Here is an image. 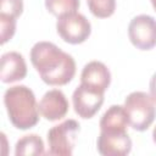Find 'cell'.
<instances>
[{
  "label": "cell",
  "instance_id": "obj_1",
  "mask_svg": "<svg viewBox=\"0 0 156 156\" xmlns=\"http://www.w3.org/2000/svg\"><path fill=\"white\" fill-rule=\"evenodd\" d=\"M30 62L49 85H66L76 74L74 58L50 41H38L30 49Z\"/></svg>",
  "mask_w": 156,
  "mask_h": 156
},
{
  "label": "cell",
  "instance_id": "obj_2",
  "mask_svg": "<svg viewBox=\"0 0 156 156\" xmlns=\"http://www.w3.org/2000/svg\"><path fill=\"white\" fill-rule=\"evenodd\" d=\"M4 105L13 127L27 130L39 122V104L33 90L26 85L10 87L4 94Z\"/></svg>",
  "mask_w": 156,
  "mask_h": 156
},
{
  "label": "cell",
  "instance_id": "obj_3",
  "mask_svg": "<svg viewBox=\"0 0 156 156\" xmlns=\"http://www.w3.org/2000/svg\"><path fill=\"white\" fill-rule=\"evenodd\" d=\"M129 126L138 132L146 130L156 117V107L152 98L145 91H133L124 100Z\"/></svg>",
  "mask_w": 156,
  "mask_h": 156
},
{
  "label": "cell",
  "instance_id": "obj_4",
  "mask_svg": "<svg viewBox=\"0 0 156 156\" xmlns=\"http://www.w3.org/2000/svg\"><path fill=\"white\" fill-rule=\"evenodd\" d=\"M80 126L76 119H66L48 132V155L71 156Z\"/></svg>",
  "mask_w": 156,
  "mask_h": 156
},
{
  "label": "cell",
  "instance_id": "obj_5",
  "mask_svg": "<svg viewBox=\"0 0 156 156\" xmlns=\"http://www.w3.org/2000/svg\"><path fill=\"white\" fill-rule=\"evenodd\" d=\"M56 30L63 41L76 45L84 43L89 38L91 24L84 15L72 12L57 17Z\"/></svg>",
  "mask_w": 156,
  "mask_h": 156
},
{
  "label": "cell",
  "instance_id": "obj_6",
  "mask_svg": "<svg viewBox=\"0 0 156 156\" xmlns=\"http://www.w3.org/2000/svg\"><path fill=\"white\" fill-rule=\"evenodd\" d=\"M128 38L139 50H151L156 46V20L149 15L135 16L128 26Z\"/></svg>",
  "mask_w": 156,
  "mask_h": 156
},
{
  "label": "cell",
  "instance_id": "obj_7",
  "mask_svg": "<svg viewBox=\"0 0 156 156\" xmlns=\"http://www.w3.org/2000/svg\"><path fill=\"white\" fill-rule=\"evenodd\" d=\"M72 102H73L74 112L79 117L88 119L94 117L95 113L102 106L104 93L80 83L73 91Z\"/></svg>",
  "mask_w": 156,
  "mask_h": 156
},
{
  "label": "cell",
  "instance_id": "obj_8",
  "mask_svg": "<svg viewBox=\"0 0 156 156\" xmlns=\"http://www.w3.org/2000/svg\"><path fill=\"white\" fill-rule=\"evenodd\" d=\"M96 147L102 156H126L132 150V140L127 132H101L96 140Z\"/></svg>",
  "mask_w": 156,
  "mask_h": 156
},
{
  "label": "cell",
  "instance_id": "obj_9",
  "mask_svg": "<svg viewBox=\"0 0 156 156\" xmlns=\"http://www.w3.org/2000/svg\"><path fill=\"white\" fill-rule=\"evenodd\" d=\"M38 106L40 115L45 119L55 122L62 119L67 115L69 104L66 95L60 89H52L43 95Z\"/></svg>",
  "mask_w": 156,
  "mask_h": 156
},
{
  "label": "cell",
  "instance_id": "obj_10",
  "mask_svg": "<svg viewBox=\"0 0 156 156\" xmlns=\"http://www.w3.org/2000/svg\"><path fill=\"white\" fill-rule=\"evenodd\" d=\"M80 83L105 93L111 83V72L105 63L100 61H90L82 69Z\"/></svg>",
  "mask_w": 156,
  "mask_h": 156
},
{
  "label": "cell",
  "instance_id": "obj_11",
  "mask_svg": "<svg viewBox=\"0 0 156 156\" xmlns=\"http://www.w3.org/2000/svg\"><path fill=\"white\" fill-rule=\"evenodd\" d=\"M27 76V65L23 56L17 51H9L1 56L0 79L2 83L22 80Z\"/></svg>",
  "mask_w": 156,
  "mask_h": 156
},
{
  "label": "cell",
  "instance_id": "obj_12",
  "mask_svg": "<svg viewBox=\"0 0 156 156\" xmlns=\"http://www.w3.org/2000/svg\"><path fill=\"white\" fill-rule=\"evenodd\" d=\"M128 124H129V119L124 106L112 105L101 116L99 127L101 132L119 133V132H127Z\"/></svg>",
  "mask_w": 156,
  "mask_h": 156
},
{
  "label": "cell",
  "instance_id": "obj_13",
  "mask_svg": "<svg viewBox=\"0 0 156 156\" xmlns=\"http://www.w3.org/2000/svg\"><path fill=\"white\" fill-rule=\"evenodd\" d=\"M44 141L37 134H28L23 135L21 139L17 140L15 146V155H44Z\"/></svg>",
  "mask_w": 156,
  "mask_h": 156
},
{
  "label": "cell",
  "instance_id": "obj_14",
  "mask_svg": "<svg viewBox=\"0 0 156 156\" xmlns=\"http://www.w3.org/2000/svg\"><path fill=\"white\" fill-rule=\"evenodd\" d=\"M79 6H80L79 0H45L46 10L56 17L77 12Z\"/></svg>",
  "mask_w": 156,
  "mask_h": 156
},
{
  "label": "cell",
  "instance_id": "obj_15",
  "mask_svg": "<svg viewBox=\"0 0 156 156\" xmlns=\"http://www.w3.org/2000/svg\"><path fill=\"white\" fill-rule=\"evenodd\" d=\"M90 12L99 18H107L116 10V0H87Z\"/></svg>",
  "mask_w": 156,
  "mask_h": 156
},
{
  "label": "cell",
  "instance_id": "obj_16",
  "mask_svg": "<svg viewBox=\"0 0 156 156\" xmlns=\"http://www.w3.org/2000/svg\"><path fill=\"white\" fill-rule=\"evenodd\" d=\"M16 21L17 18L0 15V35H1V44H5L10 39H12L16 32Z\"/></svg>",
  "mask_w": 156,
  "mask_h": 156
},
{
  "label": "cell",
  "instance_id": "obj_17",
  "mask_svg": "<svg viewBox=\"0 0 156 156\" xmlns=\"http://www.w3.org/2000/svg\"><path fill=\"white\" fill-rule=\"evenodd\" d=\"M23 12V0H0V15L18 18Z\"/></svg>",
  "mask_w": 156,
  "mask_h": 156
},
{
  "label": "cell",
  "instance_id": "obj_18",
  "mask_svg": "<svg viewBox=\"0 0 156 156\" xmlns=\"http://www.w3.org/2000/svg\"><path fill=\"white\" fill-rule=\"evenodd\" d=\"M149 88H150V96L152 98L154 102H156V72L152 74L151 79H150Z\"/></svg>",
  "mask_w": 156,
  "mask_h": 156
},
{
  "label": "cell",
  "instance_id": "obj_19",
  "mask_svg": "<svg viewBox=\"0 0 156 156\" xmlns=\"http://www.w3.org/2000/svg\"><path fill=\"white\" fill-rule=\"evenodd\" d=\"M152 140H154V143L156 144V127H155L154 130H152Z\"/></svg>",
  "mask_w": 156,
  "mask_h": 156
},
{
  "label": "cell",
  "instance_id": "obj_20",
  "mask_svg": "<svg viewBox=\"0 0 156 156\" xmlns=\"http://www.w3.org/2000/svg\"><path fill=\"white\" fill-rule=\"evenodd\" d=\"M151 1V4H152V7H154V10L156 11V0H150Z\"/></svg>",
  "mask_w": 156,
  "mask_h": 156
}]
</instances>
